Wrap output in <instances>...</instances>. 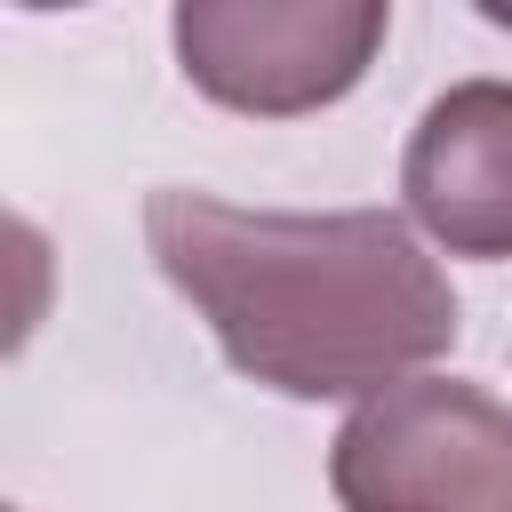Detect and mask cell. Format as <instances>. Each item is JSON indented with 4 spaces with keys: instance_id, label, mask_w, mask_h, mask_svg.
Wrapping results in <instances>:
<instances>
[{
    "instance_id": "obj_1",
    "label": "cell",
    "mask_w": 512,
    "mask_h": 512,
    "mask_svg": "<svg viewBox=\"0 0 512 512\" xmlns=\"http://www.w3.org/2000/svg\"><path fill=\"white\" fill-rule=\"evenodd\" d=\"M144 240L216 352L288 400H368L456 344V288L392 208H240L152 192Z\"/></svg>"
},
{
    "instance_id": "obj_2",
    "label": "cell",
    "mask_w": 512,
    "mask_h": 512,
    "mask_svg": "<svg viewBox=\"0 0 512 512\" xmlns=\"http://www.w3.org/2000/svg\"><path fill=\"white\" fill-rule=\"evenodd\" d=\"M344 512H512V408L464 376H400L328 440Z\"/></svg>"
},
{
    "instance_id": "obj_3",
    "label": "cell",
    "mask_w": 512,
    "mask_h": 512,
    "mask_svg": "<svg viewBox=\"0 0 512 512\" xmlns=\"http://www.w3.org/2000/svg\"><path fill=\"white\" fill-rule=\"evenodd\" d=\"M392 0H176L184 80L240 120H304L344 104L384 56Z\"/></svg>"
},
{
    "instance_id": "obj_4",
    "label": "cell",
    "mask_w": 512,
    "mask_h": 512,
    "mask_svg": "<svg viewBox=\"0 0 512 512\" xmlns=\"http://www.w3.org/2000/svg\"><path fill=\"white\" fill-rule=\"evenodd\" d=\"M400 200L448 256H512V80H456L424 104L400 152Z\"/></svg>"
},
{
    "instance_id": "obj_5",
    "label": "cell",
    "mask_w": 512,
    "mask_h": 512,
    "mask_svg": "<svg viewBox=\"0 0 512 512\" xmlns=\"http://www.w3.org/2000/svg\"><path fill=\"white\" fill-rule=\"evenodd\" d=\"M472 8H480V16L496 24V32H512V0H472Z\"/></svg>"
},
{
    "instance_id": "obj_6",
    "label": "cell",
    "mask_w": 512,
    "mask_h": 512,
    "mask_svg": "<svg viewBox=\"0 0 512 512\" xmlns=\"http://www.w3.org/2000/svg\"><path fill=\"white\" fill-rule=\"evenodd\" d=\"M16 8H80V0H16Z\"/></svg>"
}]
</instances>
